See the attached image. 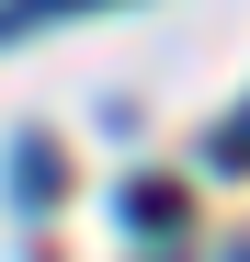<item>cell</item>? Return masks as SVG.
Returning a JSON list of instances; mask_svg holds the SVG:
<instances>
[]
</instances>
